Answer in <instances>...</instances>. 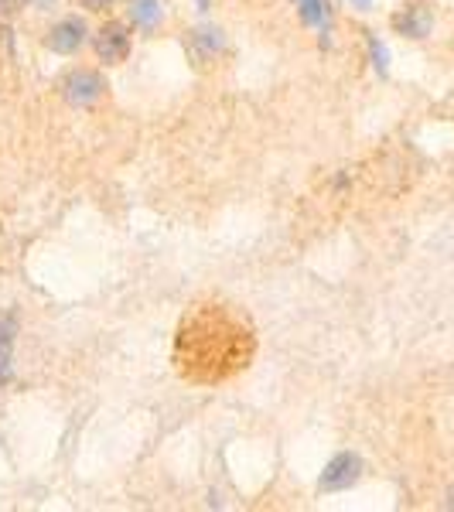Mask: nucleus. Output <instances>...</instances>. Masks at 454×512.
I'll use <instances>...</instances> for the list:
<instances>
[{
  "mask_svg": "<svg viewBox=\"0 0 454 512\" xmlns=\"http://www.w3.org/2000/svg\"><path fill=\"white\" fill-rule=\"evenodd\" d=\"M195 4H198V11H209V4H212V0H195Z\"/></svg>",
  "mask_w": 454,
  "mask_h": 512,
  "instance_id": "obj_13",
  "label": "nucleus"
},
{
  "mask_svg": "<svg viewBox=\"0 0 454 512\" xmlns=\"http://www.w3.org/2000/svg\"><path fill=\"white\" fill-rule=\"evenodd\" d=\"M396 31L407 38H427L431 35V14L424 7H407L403 14H396Z\"/></svg>",
  "mask_w": 454,
  "mask_h": 512,
  "instance_id": "obj_9",
  "label": "nucleus"
},
{
  "mask_svg": "<svg viewBox=\"0 0 454 512\" xmlns=\"http://www.w3.org/2000/svg\"><path fill=\"white\" fill-rule=\"evenodd\" d=\"M164 21L161 0H127V24L137 31H154Z\"/></svg>",
  "mask_w": 454,
  "mask_h": 512,
  "instance_id": "obj_7",
  "label": "nucleus"
},
{
  "mask_svg": "<svg viewBox=\"0 0 454 512\" xmlns=\"http://www.w3.org/2000/svg\"><path fill=\"white\" fill-rule=\"evenodd\" d=\"M93 52L103 65H120L130 59V48H134V31L127 21H106L93 31Z\"/></svg>",
  "mask_w": 454,
  "mask_h": 512,
  "instance_id": "obj_2",
  "label": "nucleus"
},
{
  "mask_svg": "<svg viewBox=\"0 0 454 512\" xmlns=\"http://www.w3.org/2000/svg\"><path fill=\"white\" fill-rule=\"evenodd\" d=\"M120 0H82V7H86L89 14H106L110 7H117Z\"/></svg>",
  "mask_w": 454,
  "mask_h": 512,
  "instance_id": "obj_11",
  "label": "nucleus"
},
{
  "mask_svg": "<svg viewBox=\"0 0 454 512\" xmlns=\"http://www.w3.org/2000/svg\"><path fill=\"white\" fill-rule=\"evenodd\" d=\"M352 7H359V11H369V7H373V0H349Z\"/></svg>",
  "mask_w": 454,
  "mask_h": 512,
  "instance_id": "obj_12",
  "label": "nucleus"
},
{
  "mask_svg": "<svg viewBox=\"0 0 454 512\" xmlns=\"http://www.w3.org/2000/svg\"><path fill=\"white\" fill-rule=\"evenodd\" d=\"M106 79L99 69H89V65H76V69H69L59 82V93L69 106H76V110H89V106H96L99 99L106 96Z\"/></svg>",
  "mask_w": 454,
  "mask_h": 512,
  "instance_id": "obj_1",
  "label": "nucleus"
},
{
  "mask_svg": "<svg viewBox=\"0 0 454 512\" xmlns=\"http://www.w3.org/2000/svg\"><path fill=\"white\" fill-rule=\"evenodd\" d=\"M297 4V18H301L308 28H315L321 38H328L332 31V4L328 0H294Z\"/></svg>",
  "mask_w": 454,
  "mask_h": 512,
  "instance_id": "obj_8",
  "label": "nucleus"
},
{
  "mask_svg": "<svg viewBox=\"0 0 454 512\" xmlns=\"http://www.w3.org/2000/svg\"><path fill=\"white\" fill-rule=\"evenodd\" d=\"M93 41V31H89V21L82 14H65L48 28L45 35V48L55 55H79L82 48Z\"/></svg>",
  "mask_w": 454,
  "mask_h": 512,
  "instance_id": "obj_3",
  "label": "nucleus"
},
{
  "mask_svg": "<svg viewBox=\"0 0 454 512\" xmlns=\"http://www.w3.org/2000/svg\"><path fill=\"white\" fill-rule=\"evenodd\" d=\"M188 55L198 62V65H209V62H219L222 55L229 52V41H226V31L216 28V24H198V28L188 31Z\"/></svg>",
  "mask_w": 454,
  "mask_h": 512,
  "instance_id": "obj_5",
  "label": "nucleus"
},
{
  "mask_svg": "<svg viewBox=\"0 0 454 512\" xmlns=\"http://www.w3.org/2000/svg\"><path fill=\"white\" fill-rule=\"evenodd\" d=\"M14 345H18V315H0V386L14 379Z\"/></svg>",
  "mask_w": 454,
  "mask_h": 512,
  "instance_id": "obj_6",
  "label": "nucleus"
},
{
  "mask_svg": "<svg viewBox=\"0 0 454 512\" xmlns=\"http://www.w3.org/2000/svg\"><path fill=\"white\" fill-rule=\"evenodd\" d=\"M38 4H41V0H38Z\"/></svg>",
  "mask_w": 454,
  "mask_h": 512,
  "instance_id": "obj_14",
  "label": "nucleus"
},
{
  "mask_svg": "<svg viewBox=\"0 0 454 512\" xmlns=\"http://www.w3.org/2000/svg\"><path fill=\"white\" fill-rule=\"evenodd\" d=\"M362 472H366V465L356 451H338L325 465V472L318 475V492H349L352 485H359Z\"/></svg>",
  "mask_w": 454,
  "mask_h": 512,
  "instance_id": "obj_4",
  "label": "nucleus"
},
{
  "mask_svg": "<svg viewBox=\"0 0 454 512\" xmlns=\"http://www.w3.org/2000/svg\"><path fill=\"white\" fill-rule=\"evenodd\" d=\"M366 48H369V62H373V69L379 72V76H386V72H390V48H386L373 31H366Z\"/></svg>",
  "mask_w": 454,
  "mask_h": 512,
  "instance_id": "obj_10",
  "label": "nucleus"
}]
</instances>
